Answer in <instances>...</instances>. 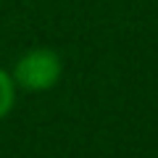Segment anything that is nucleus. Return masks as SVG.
<instances>
[{
    "label": "nucleus",
    "instance_id": "1",
    "mask_svg": "<svg viewBox=\"0 0 158 158\" xmlns=\"http://www.w3.org/2000/svg\"><path fill=\"white\" fill-rule=\"evenodd\" d=\"M11 77L29 92H45L61 79V58L50 48H34L19 58Z\"/></svg>",
    "mask_w": 158,
    "mask_h": 158
},
{
    "label": "nucleus",
    "instance_id": "2",
    "mask_svg": "<svg viewBox=\"0 0 158 158\" xmlns=\"http://www.w3.org/2000/svg\"><path fill=\"white\" fill-rule=\"evenodd\" d=\"M13 103H16V82L6 69H0V118L11 113Z\"/></svg>",
    "mask_w": 158,
    "mask_h": 158
}]
</instances>
